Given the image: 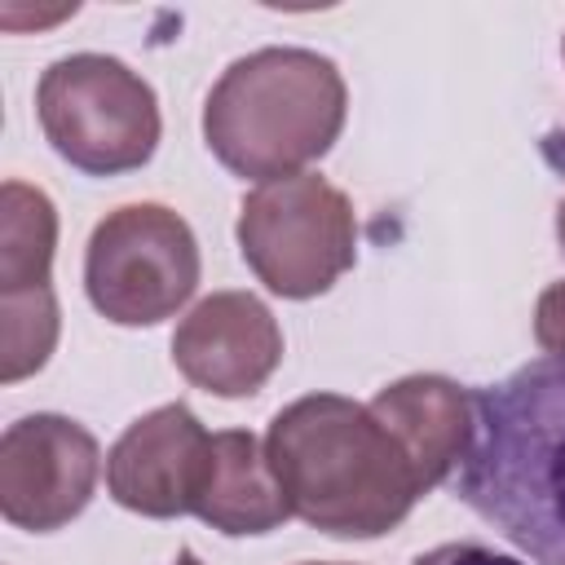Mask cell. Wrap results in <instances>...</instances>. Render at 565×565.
<instances>
[{
	"label": "cell",
	"instance_id": "cell-17",
	"mask_svg": "<svg viewBox=\"0 0 565 565\" xmlns=\"http://www.w3.org/2000/svg\"><path fill=\"white\" fill-rule=\"evenodd\" d=\"M172 565H203V561H199V556H194V552H190V547H181V552H177V561H172Z\"/></svg>",
	"mask_w": 565,
	"mask_h": 565
},
{
	"label": "cell",
	"instance_id": "cell-2",
	"mask_svg": "<svg viewBox=\"0 0 565 565\" xmlns=\"http://www.w3.org/2000/svg\"><path fill=\"white\" fill-rule=\"evenodd\" d=\"M265 459L291 516L335 539H380L424 494L402 441L371 406L340 393L282 406L265 433Z\"/></svg>",
	"mask_w": 565,
	"mask_h": 565
},
{
	"label": "cell",
	"instance_id": "cell-18",
	"mask_svg": "<svg viewBox=\"0 0 565 565\" xmlns=\"http://www.w3.org/2000/svg\"><path fill=\"white\" fill-rule=\"evenodd\" d=\"M305 565H318V561H305Z\"/></svg>",
	"mask_w": 565,
	"mask_h": 565
},
{
	"label": "cell",
	"instance_id": "cell-9",
	"mask_svg": "<svg viewBox=\"0 0 565 565\" xmlns=\"http://www.w3.org/2000/svg\"><path fill=\"white\" fill-rule=\"evenodd\" d=\"M177 371L216 397H252L282 362V331L252 291H212L172 335Z\"/></svg>",
	"mask_w": 565,
	"mask_h": 565
},
{
	"label": "cell",
	"instance_id": "cell-10",
	"mask_svg": "<svg viewBox=\"0 0 565 565\" xmlns=\"http://www.w3.org/2000/svg\"><path fill=\"white\" fill-rule=\"evenodd\" d=\"M366 406L411 455L424 494L455 477V468L468 455L472 424H477L472 393L463 384L446 375H406L380 388Z\"/></svg>",
	"mask_w": 565,
	"mask_h": 565
},
{
	"label": "cell",
	"instance_id": "cell-13",
	"mask_svg": "<svg viewBox=\"0 0 565 565\" xmlns=\"http://www.w3.org/2000/svg\"><path fill=\"white\" fill-rule=\"evenodd\" d=\"M57 344V300L53 287L4 291L0 296V380L18 384L40 371Z\"/></svg>",
	"mask_w": 565,
	"mask_h": 565
},
{
	"label": "cell",
	"instance_id": "cell-16",
	"mask_svg": "<svg viewBox=\"0 0 565 565\" xmlns=\"http://www.w3.org/2000/svg\"><path fill=\"white\" fill-rule=\"evenodd\" d=\"M556 238H561V252H565V199H561V207H556Z\"/></svg>",
	"mask_w": 565,
	"mask_h": 565
},
{
	"label": "cell",
	"instance_id": "cell-1",
	"mask_svg": "<svg viewBox=\"0 0 565 565\" xmlns=\"http://www.w3.org/2000/svg\"><path fill=\"white\" fill-rule=\"evenodd\" d=\"M455 494L534 565H565V358L543 353L472 393Z\"/></svg>",
	"mask_w": 565,
	"mask_h": 565
},
{
	"label": "cell",
	"instance_id": "cell-11",
	"mask_svg": "<svg viewBox=\"0 0 565 565\" xmlns=\"http://www.w3.org/2000/svg\"><path fill=\"white\" fill-rule=\"evenodd\" d=\"M194 516L230 539L269 534L291 516L282 486L265 459V441H256L243 428L212 433V455H207L203 490L194 499Z\"/></svg>",
	"mask_w": 565,
	"mask_h": 565
},
{
	"label": "cell",
	"instance_id": "cell-14",
	"mask_svg": "<svg viewBox=\"0 0 565 565\" xmlns=\"http://www.w3.org/2000/svg\"><path fill=\"white\" fill-rule=\"evenodd\" d=\"M534 340L547 353L565 358V282H552L539 296V305H534Z\"/></svg>",
	"mask_w": 565,
	"mask_h": 565
},
{
	"label": "cell",
	"instance_id": "cell-12",
	"mask_svg": "<svg viewBox=\"0 0 565 565\" xmlns=\"http://www.w3.org/2000/svg\"><path fill=\"white\" fill-rule=\"evenodd\" d=\"M57 247V212L44 190L4 181L0 190V296L49 287Z\"/></svg>",
	"mask_w": 565,
	"mask_h": 565
},
{
	"label": "cell",
	"instance_id": "cell-3",
	"mask_svg": "<svg viewBox=\"0 0 565 565\" xmlns=\"http://www.w3.org/2000/svg\"><path fill=\"white\" fill-rule=\"evenodd\" d=\"M349 115V88L331 57L313 49H256L225 66L203 106L207 150L247 181L296 177L322 159Z\"/></svg>",
	"mask_w": 565,
	"mask_h": 565
},
{
	"label": "cell",
	"instance_id": "cell-5",
	"mask_svg": "<svg viewBox=\"0 0 565 565\" xmlns=\"http://www.w3.org/2000/svg\"><path fill=\"white\" fill-rule=\"evenodd\" d=\"M238 252L274 296L313 300L358 260L353 203L318 172L265 181L238 207Z\"/></svg>",
	"mask_w": 565,
	"mask_h": 565
},
{
	"label": "cell",
	"instance_id": "cell-15",
	"mask_svg": "<svg viewBox=\"0 0 565 565\" xmlns=\"http://www.w3.org/2000/svg\"><path fill=\"white\" fill-rule=\"evenodd\" d=\"M411 565H525V561H516V556H508V552H494V547H486V543L463 539V543H441V547L415 556Z\"/></svg>",
	"mask_w": 565,
	"mask_h": 565
},
{
	"label": "cell",
	"instance_id": "cell-4",
	"mask_svg": "<svg viewBox=\"0 0 565 565\" xmlns=\"http://www.w3.org/2000/svg\"><path fill=\"white\" fill-rule=\"evenodd\" d=\"M44 141L88 177H119L150 163L159 146L154 88L106 53L57 57L35 88Z\"/></svg>",
	"mask_w": 565,
	"mask_h": 565
},
{
	"label": "cell",
	"instance_id": "cell-7",
	"mask_svg": "<svg viewBox=\"0 0 565 565\" xmlns=\"http://www.w3.org/2000/svg\"><path fill=\"white\" fill-rule=\"evenodd\" d=\"M102 472L97 437L66 415H22L0 437V516L31 534L75 521Z\"/></svg>",
	"mask_w": 565,
	"mask_h": 565
},
{
	"label": "cell",
	"instance_id": "cell-6",
	"mask_svg": "<svg viewBox=\"0 0 565 565\" xmlns=\"http://www.w3.org/2000/svg\"><path fill=\"white\" fill-rule=\"evenodd\" d=\"M199 287L194 230L163 203H128L97 221L84 256L93 309L119 327L172 318Z\"/></svg>",
	"mask_w": 565,
	"mask_h": 565
},
{
	"label": "cell",
	"instance_id": "cell-8",
	"mask_svg": "<svg viewBox=\"0 0 565 565\" xmlns=\"http://www.w3.org/2000/svg\"><path fill=\"white\" fill-rule=\"evenodd\" d=\"M212 455V433L181 402H168L124 428L106 455V490L119 508L168 521L194 512Z\"/></svg>",
	"mask_w": 565,
	"mask_h": 565
}]
</instances>
